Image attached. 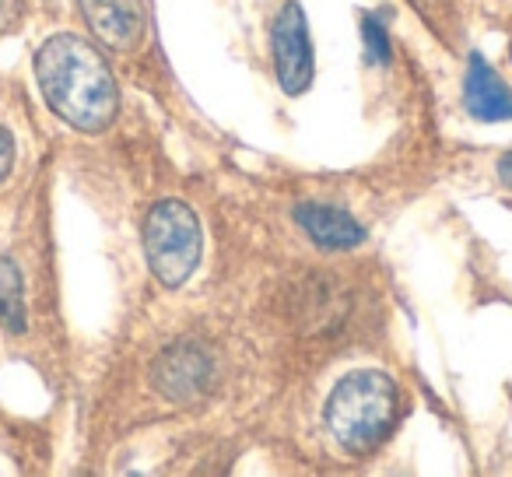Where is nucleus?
<instances>
[{
	"label": "nucleus",
	"mask_w": 512,
	"mask_h": 477,
	"mask_svg": "<svg viewBox=\"0 0 512 477\" xmlns=\"http://www.w3.org/2000/svg\"><path fill=\"white\" fill-rule=\"evenodd\" d=\"M36 78L46 106L81 134H99L116 120L120 88L88 39L71 32L46 39L36 53Z\"/></svg>",
	"instance_id": "f257e3e1"
},
{
	"label": "nucleus",
	"mask_w": 512,
	"mask_h": 477,
	"mask_svg": "<svg viewBox=\"0 0 512 477\" xmlns=\"http://www.w3.org/2000/svg\"><path fill=\"white\" fill-rule=\"evenodd\" d=\"M400 414V393L383 372H351L327 400V428L348 453H372Z\"/></svg>",
	"instance_id": "f03ea898"
},
{
	"label": "nucleus",
	"mask_w": 512,
	"mask_h": 477,
	"mask_svg": "<svg viewBox=\"0 0 512 477\" xmlns=\"http://www.w3.org/2000/svg\"><path fill=\"white\" fill-rule=\"evenodd\" d=\"M144 257L165 288L190 281L200 264V221L183 200H162L144 218Z\"/></svg>",
	"instance_id": "7ed1b4c3"
},
{
	"label": "nucleus",
	"mask_w": 512,
	"mask_h": 477,
	"mask_svg": "<svg viewBox=\"0 0 512 477\" xmlns=\"http://www.w3.org/2000/svg\"><path fill=\"white\" fill-rule=\"evenodd\" d=\"M151 383L172 404H200L218 386V358L200 341H176L155 358Z\"/></svg>",
	"instance_id": "20e7f679"
},
{
	"label": "nucleus",
	"mask_w": 512,
	"mask_h": 477,
	"mask_svg": "<svg viewBox=\"0 0 512 477\" xmlns=\"http://www.w3.org/2000/svg\"><path fill=\"white\" fill-rule=\"evenodd\" d=\"M274 67L285 95L306 92L313 81V43H309L306 15L295 0H288L274 22Z\"/></svg>",
	"instance_id": "39448f33"
},
{
	"label": "nucleus",
	"mask_w": 512,
	"mask_h": 477,
	"mask_svg": "<svg viewBox=\"0 0 512 477\" xmlns=\"http://www.w3.org/2000/svg\"><path fill=\"white\" fill-rule=\"evenodd\" d=\"M288 316L302 334H327L348 316V292L327 274H309L288 292Z\"/></svg>",
	"instance_id": "423d86ee"
},
{
	"label": "nucleus",
	"mask_w": 512,
	"mask_h": 477,
	"mask_svg": "<svg viewBox=\"0 0 512 477\" xmlns=\"http://www.w3.org/2000/svg\"><path fill=\"white\" fill-rule=\"evenodd\" d=\"M88 29L109 50H134L144 36V4L141 0H81Z\"/></svg>",
	"instance_id": "0eeeda50"
},
{
	"label": "nucleus",
	"mask_w": 512,
	"mask_h": 477,
	"mask_svg": "<svg viewBox=\"0 0 512 477\" xmlns=\"http://www.w3.org/2000/svg\"><path fill=\"white\" fill-rule=\"evenodd\" d=\"M463 102H467V113L477 116L484 123L512 120V92L491 64H484V57H470L467 78H463Z\"/></svg>",
	"instance_id": "6e6552de"
},
{
	"label": "nucleus",
	"mask_w": 512,
	"mask_h": 477,
	"mask_svg": "<svg viewBox=\"0 0 512 477\" xmlns=\"http://www.w3.org/2000/svg\"><path fill=\"white\" fill-rule=\"evenodd\" d=\"M295 218H299L302 232L323 250H355L365 239V228L334 204H302Z\"/></svg>",
	"instance_id": "1a4fd4ad"
},
{
	"label": "nucleus",
	"mask_w": 512,
	"mask_h": 477,
	"mask_svg": "<svg viewBox=\"0 0 512 477\" xmlns=\"http://www.w3.org/2000/svg\"><path fill=\"white\" fill-rule=\"evenodd\" d=\"M0 327L8 330V334H25V327H29L25 285L11 260H0Z\"/></svg>",
	"instance_id": "9d476101"
},
{
	"label": "nucleus",
	"mask_w": 512,
	"mask_h": 477,
	"mask_svg": "<svg viewBox=\"0 0 512 477\" xmlns=\"http://www.w3.org/2000/svg\"><path fill=\"white\" fill-rule=\"evenodd\" d=\"M365 46H369L372 60H379V64H390V39H386V29L379 18H365Z\"/></svg>",
	"instance_id": "9b49d317"
},
{
	"label": "nucleus",
	"mask_w": 512,
	"mask_h": 477,
	"mask_svg": "<svg viewBox=\"0 0 512 477\" xmlns=\"http://www.w3.org/2000/svg\"><path fill=\"white\" fill-rule=\"evenodd\" d=\"M11 165H15V141L4 127H0V179L8 176Z\"/></svg>",
	"instance_id": "f8f14e48"
},
{
	"label": "nucleus",
	"mask_w": 512,
	"mask_h": 477,
	"mask_svg": "<svg viewBox=\"0 0 512 477\" xmlns=\"http://www.w3.org/2000/svg\"><path fill=\"white\" fill-rule=\"evenodd\" d=\"M498 179H502L505 186H512V151L498 162Z\"/></svg>",
	"instance_id": "ddd939ff"
},
{
	"label": "nucleus",
	"mask_w": 512,
	"mask_h": 477,
	"mask_svg": "<svg viewBox=\"0 0 512 477\" xmlns=\"http://www.w3.org/2000/svg\"><path fill=\"white\" fill-rule=\"evenodd\" d=\"M15 8H18V0H0V25L15 15Z\"/></svg>",
	"instance_id": "4468645a"
}]
</instances>
